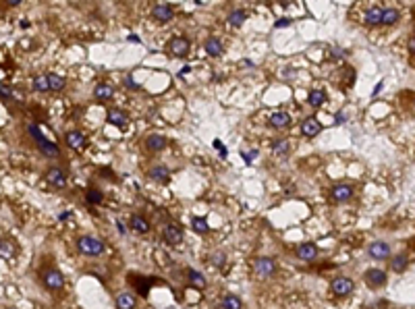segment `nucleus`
<instances>
[{"mask_svg": "<svg viewBox=\"0 0 415 309\" xmlns=\"http://www.w3.org/2000/svg\"><path fill=\"white\" fill-rule=\"evenodd\" d=\"M301 133H303L305 137H316L318 133H322V125H320V121L314 119V117L305 119V121L301 123Z\"/></svg>", "mask_w": 415, "mask_h": 309, "instance_id": "obj_14", "label": "nucleus"}, {"mask_svg": "<svg viewBox=\"0 0 415 309\" xmlns=\"http://www.w3.org/2000/svg\"><path fill=\"white\" fill-rule=\"evenodd\" d=\"M401 13L397 9H382V25L390 27V25H395L397 21H399Z\"/></svg>", "mask_w": 415, "mask_h": 309, "instance_id": "obj_28", "label": "nucleus"}, {"mask_svg": "<svg viewBox=\"0 0 415 309\" xmlns=\"http://www.w3.org/2000/svg\"><path fill=\"white\" fill-rule=\"evenodd\" d=\"M85 200L90 204H94V206H98V204L104 202V193L98 191V189H90V191H87V195H85Z\"/></svg>", "mask_w": 415, "mask_h": 309, "instance_id": "obj_35", "label": "nucleus"}, {"mask_svg": "<svg viewBox=\"0 0 415 309\" xmlns=\"http://www.w3.org/2000/svg\"><path fill=\"white\" fill-rule=\"evenodd\" d=\"M245 19H247V13H245V11H233V13L227 17L229 25H233V27H241V25L245 23Z\"/></svg>", "mask_w": 415, "mask_h": 309, "instance_id": "obj_29", "label": "nucleus"}, {"mask_svg": "<svg viewBox=\"0 0 415 309\" xmlns=\"http://www.w3.org/2000/svg\"><path fill=\"white\" fill-rule=\"evenodd\" d=\"M222 307L224 309H241L243 303H241V299L235 297V295H224L222 297Z\"/></svg>", "mask_w": 415, "mask_h": 309, "instance_id": "obj_32", "label": "nucleus"}, {"mask_svg": "<svg viewBox=\"0 0 415 309\" xmlns=\"http://www.w3.org/2000/svg\"><path fill=\"white\" fill-rule=\"evenodd\" d=\"M191 50V44H189V40L187 37H172L170 42H168V52L172 54V56H187V52Z\"/></svg>", "mask_w": 415, "mask_h": 309, "instance_id": "obj_7", "label": "nucleus"}, {"mask_svg": "<svg viewBox=\"0 0 415 309\" xmlns=\"http://www.w3.org/2000/svg\"><path fill=\"white\" fill-rule=\"evenodd\" d=\"M164 241L168 243V245H179V243H183V230H181V226L168 224V226L164 228Z\"/></svg>", "mask_w": 415, "mask_h": 309, "instance_id": "obj_15", "label": "nucleus"}, {"mask_svg": "<svg viewBox=\"0 0 415 309\" xmlns=\"http://www.w3.org/2000/svg\"><path fill=\"white\" fill-rule=\"evenodd\" d=\"M270 125L276 127V129H285L291 125V114L287 112H272L270 114Z\"/></svg>", "mask_w": 415, "mask_h": 309, "instance_id": "obj_25", "label": "nucleus"}, {"mask_svg": "<svg viewBox=\"0 0 415 309\" xmlns=\"http://www.w3.org/2000/svg\"><path fill=\"white\" fill-rule=\"evenodd\" d=\"M33 90L35 92H48L50 85H48V75H40L33 79Z\"/></svg>", "mask_w": 415, "mask_h": 309, "instance_id": "obj_34", "label": "nucleus"}, {"mask_svg": "<svg viewBox=\"0 0 415 309\" xmlns=\"http://www.w3.org/2000/svg\"><path fill=\"white\" fill-rule=\"evenodd\" d=\"M330 289H332V293L336 297H349L353 293V289H355V282L349 276H338V278H334L330 282Z\"/></svg>", "mask_w": 415, "mask_h": 309, "instance_id": "obj_3", "label": "nucleus"}, {"mask_svg": "<svg viewBox=\"0 0 415 309\" xmlns=\"http://www.w3.org/2000/svg\"><path fill=\"white\" fill-rule=\"evenodd\" d=\"M115 94V87L110 83H98L96 85V90H94V96L98 102H106V100H110Z\"/></svg>", "mask_w": 415, "mask_h": 309, "instance_id": "obj_21", "label": "nucleus"}, {"mask_svg": "<svg viewBox=\"0 0 415 309\" xmlns=\"http://www.w3.org/2000/svg\"><path fill=\"white\" fill-rule=\"evenodd\" d=\"M106 119H108V123L119 127V129L127 125V114L123 112L121 108H110V110H108V114H106Z\"/></svg>", "mask_w": 415, "mask_h": 309, "instance_id": "obj_22", "label": "nucleus"}, {"mask_svg": "<svg viewBox=\"0 0 415 309\" xmlns=\"http://www.w3.org/2000/svg\"><path fill=\"white\" fill-rule=\"evenodd\" d=\"M367 253H369V257H374V259H388L390 257V245L386 241H374L372 245H369Z\"/></svg>", "mask_w": 415, "mask_h": 309, "instance_id": "obj_10", "label": "nucleus"}, {"mask_svg": "<svg viewBox=\"0 0 415 309\" xmlns=\"http://www.w3.org/2000/svg\"><path fill=\"white\" fill-rule=\"evenodd\" d=\"M413 35H415V25H413Z\"/></svg>", "mask_w": 415, "mask_h": 309, "instance_id": "obj_45", "label": "nucleus"}, {"mask_svg": "<svg viewBox=\"0 0 415 309\" xmlns=\"http://www.w3.org/2000/svg\"><path fill=\"white\" fill-rule=\"evenodd\" d=\"M164 147H166V137L162 133H152L145 139V149H149V151H162Z\"/></svg>", "mask_w": 415, "mask_h": 309, "instance_id": "obj_18", "label": "nucleus"}, {"mask_svg": "<svg viewBox=\"0 0 415 309\" xmlns=\"http://www.w3.org/2000/svg\"><path fill=\"white\" fill-rule=\"evenodd\" d=\"M295 255L303 261H312L318 257V247L314 245V243H301V245L295 247Z\"/></svg>", "mask_w": 415, "mask_h": 309, "instance_id": "obj_11", "label": "nucleus"}, {"mask_svg": "<svg viewBox=\"0 0 415 309\" xmlns=\"http://www.w3.org/2000/svg\"><path fill=\"white\" fill-rule=\"evenodd\" d=\"M125 85L129 87V90H133V92H137V90H141V85H137V83L133 81V77H127V79H125Z\"/></svg>", "mask_w": 415, "mask_h": 309, "instance_id": "obj_38", "label": "nucleus"}, {"mask_svg": "<svg viewBox=\"0 0 415 309\" xmlns=\"http://www.w3.org/2000/svg\"><path fill=\"white\" fill-rule=\"evenodd\" d=\"M117 228H119V233H121V235H125V224L121 222V220H119V222H117Z\"/></svg>", "mask_w": 415, "mask_h": 309, "instance_id": "obj_43", "label": "nucleus"}, {"mask_svg": "<svg viewBox=\"0 0 415 309\" xmlns=\"http://www.w3.org/2000/svg\"><path fill=\"white\" fill-rule=\"evenodd\" d=\"M64 139H67V145L71 149H81L85 145V135L81 133V131H69Z\"/></svg>", "mask_w": 415, "mask_h": 309, "instance_id": "obj_23", "label": "nucleus"}, {"mask_svg": "<svg viewBox=\"0 0 415 309\" xmlns=\"http://www.w3.org/2000/svg\"><path fill=\"white\" fill-rule=\"evenodd\" d=\"M224 261H227L224 253H216V255H214V266H216V268H222Z\"/></svg>", "mask_w": 415, "mask_h": 309, "instance_id": "obj_37", "label": "nucleus"}, {"mask_svg": "<svg viewBox=\"0 0 415 309\" xmlns=\"http://www.w3.org/2000/svg\"><path fill=\"white\" fill-rule=\"evenodd\" d=\"M46 183H50L52 187L62 189L64 185H67V172H64L62 168H58V166H52V168L46 172Z\"/></svg>", "mask_w": 415, "mask_h": 309, "instance_id": "obj_8", "label": "nucleus"}, {"mask_svg": "<svg viewBox=\"0 0 415 309\" xmlns=\"http://www.w3.org/2000/svg\"><path fill=\"white\" fill-rule=\"evenodd\" d=\"M214 145H216L218 149H220V156H222V158H227V156H229V151H227V147H222V145H220V141H214Z\"/></svg>", "mask_w": 415, "mask_h": 309, "instance_id": "obj_40", "label": "nucleus"}, {"mask_svg": "<svg viewBox=\"0 0 415 309\" xmlns=\"http://www.w3.org/2000/svg\"><path fill=\"white\" fill-rule=\"evenodd\" d=\"M71 216H73V214H71V212H62V214H60V216H58V220H69V218H71Z\"/></svg>", "mask_w": 415, "mask_h": 309, "instance_id": "obj_42", "label": "nucleus"}, {"mask_svg": "<svg viewBox=\"0 0 415 309\" xmlns=\"http://www.w3.org/2000/svg\"><path fill=\"white\" fill-rule=\"evenodd\" d=\"M407 48H409L411 52H415V35H413V37H411V40L407 42Z\"/></svg>", "mask_w": 415, "mask_h": 309, "instance_id": "obj_41", "label": "nucleus"}, {"mask_svg": "<svg viewBox=\"0 0 415 309\" xmlns=\"http://www.w3.org/2000/svg\"><path fill=\"white\" fill-rule=\"evenodd\" d=\"M204 50H206V54L208 56H220L222 52H224V46H222V42L218 40V37H208L206 40V44H204Z\"/></svg>", "mask_w": 415, "mask_h": 309, "instance_id": "obj_19", "label": "nucleus"}, {"mask_svg": "<svg viewBox=\"0 0 415 309\" xmlns=\"http://www.w3.org/2000/svg\"><path fill=\"white\" fill-rule=\"evenodd\" d=\"M137 305V297L133 293H121L117 297V307L119 309H135Z\"/></svg>", "mask_w": 415, "mask_h": 309, "instance_id": "obj_24", "label": "nucleus"}, {"mask_svg": "<svg viewBox=\"0 0 415 309\" xmlns=\"http://www.w3.org/2000/svg\"><path fill=\"white\" fill-rule=\"evenodd\" d=\"M129 226H131V230L137 233V235H145V233H149V222H147V220H145L143 216H139V214H133V216H131Z\"/></svg>", "mask_w": 415, "mask_h": 309, "instance_id": "obj_17", "label": "nucleus"}, {"mask_svg": "<svg viewBox=\"0 0 415 309\" xmlns=\"http://www.w3.org/2000/svg\"><path fill=\"white\" fill-rule=\"evenodd\" d=\"M152 17H154L156 21H160V23H166V21H170L174 17V9L166 3H160L156 5L154 9H152Z\"/></svg>", "mask_w": 415, "mask_h": 309, "instance_id": "obj_12", "label": "nucleus"}, {"mask_svg": "<svg viewBox=\"0 0 415 309\" xmlns=\"http://www.w3.org/2000/svg\"><path fill=\"white\" fill-rule=\"evenodd\" d=\"M289 25H291V19H278L276 23H274L276 29H280V27H289Z\"/></svg>", "mask_w": 415, "mask_h": 309, "instance_id": "obj_39", "label": "nucleus"}, {"mask_svg": "<svg viewBox=\"0 0 415 309\" xmlns=\"http://www.w3.org/2000/svg\"><path fill=\"white\" fill-rule=\"evenodd\" d=\"M353 193H355V189L351 187V185H347V183H341V185H336V187H332V191H330V197L334 202H338V204H343V202H349L353 197Z\"/></svg>", "mask_w": 415, "mask_h": 309, "instance_id": "obj_9", "label": "nucleus"}, {"mask_svg": "<svg viewBox=\"0 0 415 309\" xmlns=\"http://www.w3.org/2000/svg\"><path fill=\"white\" fill-rule=\"evenodd\" d=\"M336 123H345V114L338 112V114H336Z\"/></svg>", "mask_w": 415, "mask_h": 309, "instance_id": "obj_44", "label": "nucleus"}, {"mask_svg": "<svg viewBox=\"0 0 415 309\" xmlns=\"http://www.w3.org/2000/svg\"><path fill=\"white\" fill-rule=\"evenodd\" d=\"M363 280H365V284L369 286V289H382L388 278H386V272H382L378 268H372V270H367L363 274Z\"/></svg>", "mask_w": 415, "mask_h": 309, "instance_id": "obj_6", "label": "nucleus"}, {"mask_svg": "<svg viewBox=\"0 0 415 309\" xmlns=\"http://www.w3.org/2000/svg\"><path fill=\"white\" fill-rule=\"evenodd\" d=\"M147 176H149V181H154V183H168L170 170H168V166H164V164H156V166L149 168Z\"/></svg>", "mask_w": 415, "mask_h": 309, "instance_id": "obj_13", "label": "nucleus"}, {"mask_svg": "<svg viewBox=\"0 0 415 309\" xmlns=\"http://www.w3.org/2000/svg\"><path fill=\"white\" fill-rule=\"evenodd\" d=\"M409 266V257L405 253H397V255H392L390 257V270L392 272H397V274H403Z\"/></svg>", "mask_w": 415, "mask_h": 309, "instance_id": "obj_20", "label": "nucleus"}, {"mask_svg": "<svg viewBox=\"0 0 415 309\" xmlns=\"http://www.w3.org/2000/svg\"><path fill=\"white\" fill-rule=\"evenodd\" d=\"M324 102H326V92H324V90H312V92L308 94V104H310L312 108H320Z\"/></svg>", "mask_w": 415, "mask_h": 309, "instance_id": "obj_27", "label": "nucleus"}, {"mask_svg": "<svg viewBox=\"0 0 415 309\" xmlns=\"http://www.w3.org/2000/svg\"><path fill=\"white\" fill-rule=\"evenodd\" d=\"M253 268L257 272V276L261 278H270L276 274V261L272 257H257L255 263H253Z\"/></svg>", "mask_w": 415, "mask_h": 309, "instance_id": "obj_5", "label": "nucleus"}, {"mask_svg": "<svg viewBox=\"0 0 415 309\" xmlns=\"http://www.w3.org/2000/svg\"><path fill=\"white\" fill-rule=\"evenodd\" d=\"M77 251L87 255V257H100L106 251V245L100 239L85 235V237H79V241H77Z\"/></svg>", "mask_w": 415, "mask_h": 309, "instance_id": "obj_1", "label": "nucleus"}, {"mask_svg": "<svg viewBox=\"0 0 415 309\" xmlns=\"http://www.w3.org/2000/svg\"><path fill=\"white\" fill-rule=\"evenodd\" d=\"M363 23H365L367 27H378V25H382V9H380V7L367 9L365 15H363Z\"/></svg>", "mask_w": 415, "mask_h": 309, "instance_id": "obj_16", "label": "nucleus"}, {"mask_svg": "<svg viewBox=\"0 0 415 309\" xmlns=\"http://www.w3.org/2000/svg\"><path fill=\"white\" fill-rule=\"evenodd\" d=\"M27 129H29V135L35 139V143H37V147H40V151L44 153V156H46V158H56V156H58V145H56L54 141H48L46 137H44V135L40 133V127H37V125L31 123Z\"/></svg>", "mask_w": 415, "mask_h": 309, "instance_id": "obj_2", "label": "nucleus"}, {"mask_svg": "<svg viewBox=\"0 0 415 309\" xmlns=\"http://www.w3.org/2000/svg\"><path fill=\"white\" fill-rule=\"evenodd\" d=\"M48 85H50L52 92H60L62 87H64V77H60V75H56V73H50V75H48Z\"/></svg>", "mask_w": 415, "mask_h": 309, "instance_id": "obj_33", "label": "nucleus"}, {"mask_svg": "<svg viewBox=\"0 0 415 309\" xmlns=\"http://www.w3.org/2000/svg\"><path fill=\"white\" fill-rule=\"evenodd\" d=\"M17 251L15 243L9 241V239H0V257H13Z\"/></svg>", "mask_w": 415, "mask_h": 309, "instance_id": "obj_31", "label": "nucleus"}, {"mask_svg": "<svg viewBox=\"0 0 415 309\" xmlns=\"http://www.w3.org/2000/svg\"><path fill=\"white\" fill-rule=\"evenodd\" d=\"M42 282H44V286H46V289H50V291H60L62 284H64V276H62L58 270L48 268V270H44V274H42Z\"/></svg>", "mask_w": 415, "mask_h": 309, "instance_id": "obj_4", "label": "nucleus"}, {"mask_svg": "<svg viewBox=\"0 0 415 309\" xmlns=\"http://www.w3.org/2000/svg\"><path fill=\"white\" fill-rule=\"evenodd\" d=\"M291 141H287V139H280V141H274V145H272V151L276 153V156H289L291 153Z\"/></svg>", "mask_w": 415, "mask_h": 309, "instance_id": "obj_30", "label": "nucleus"}, {"mask_svg": "<svg viewBox=\"0 0 415 309\" xmlns=\"http://www.w3.org/2000/svg\"><path fill=\"white\" fill-rule=\"evenodd\" d=\"M189 278H191L195 284H198V286H202V284H204V276H202L200 272H195V270H191V272H189Z\"/></svg>", "mask_w": 415, "mask_h": 309, "instance_id": "obj_36", "label": "nucleus"}, {"mask_svg": "<svg viewBox=\"0 0 415 309\" xmlns=\"http://www.w3.org/2000/svg\"><path fill=\"white\" fill-rule=\"evenodd\" d=\"M191 228L198 233V235H208L210 226H208V220L204 216H193L191 218Z\"/></svg>", "mask_w": 415, "mask_h": 309, "instance_id": "obj_26", "label": "nucleus"}]
</instances>
